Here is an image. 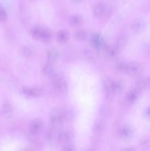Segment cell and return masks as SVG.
<instances>
[{
	"mask_svg": "<svg viewBox=\"0 0 150 151\" xmlns=\"http://www.w3.org/2000/svg\"><path fill=\"white\" fill-rule=\"evenodd\" d=\"M93 43L95 47H99L101 45V39L99 37H94L93 38Z\"/></svg>",
	"mask_w": 150,
	"mask_h": 151,
	"instance_id": "cell-28",
	"label": "cell"
},
{
	"mask_svg": "<svg viewBox=\"0 0 150 151\" xmlns=\"http://www.w3.org/2000/svg\"><path fill=\"white\" fill-rule=\"evenodd\" d=\"M149 86H150V80H149Z\"/></svg>",
	"mask_w": 150,
	"mask_h": 151,
	"instance_id": "cell-30",
	"label": "cell"
},
{
	"mask_svg": "<svg viewBox=\"0 0 150 151\" xmlns=\"http://www.w3.org/2000/svg\"><path fill=\"white\" fill-rule=\"evenodd\" d=\"M7 18V15L5 10H3V9H0V22H5Z\"/></svg>",
	"mask_w": 150,
	"mask_h": 151,
	"instance_id": "cell-25",
	"label": "cell"
},
{
	"mask_svg": "<svg viewBox=\"0 0 150 151\" xmlns=\"http://www.w3.org/2000/svg\"><path fill=\"white\" fill-rule=\"evenodd\" d=\"M53 87L57 92H63L66 88V83L60 77L55 76L53 78Z\"/></svg>",
	"mask_w": 150,
	"mask_h": 151,
	"instance_id": "cell-4",
	"label": "cell"
},
{
	"mask_svg": "<svg viewBox=\"0 0 150 151\" xmlns=\"http://www.w3.org/2000/svg\"><path fill=\"white\" fill-rule=\"evenodd\" d=\"M69 23L73 27H78L82 23V18L79 15H72L69 18Z\"/></svg>",
	"mask_w": 150,
	"mask_h": 151,
	"instance_id": "cell-10",
	"label": "cell"
},
{
	"mask_svg": "<svg viewBox=\"0 0 150 151\" xmlns=\"http://www.w3.org/2000/svg\"><path fill=\"white\" fill-rule=\"evenodd\" d=\"M126 43V38L125 37V35H121V36H119V38H118L116 47H117L118 49H120L121 48V47H124Z\"/></svg>",
	"mask_w": 150,
	"mask_h": 151,
	"instance_id": "cell-20",
	"label": "cell"
},
{
	"mask_svg": "<svg viewBox=\"0 0 150 151\" xmlns=\"http://www.w3.org/2000/svg\"><path fill=\"white\" fill-rule=\"evenodd\" d=\"M111 88L113 93H119L122 89V86L119 81H111Z\"/></svg>",
	"mask_w": 150,
	"mask_h": 151,
	"instance_id": "cell-17",
	"label": "cell"
},
{
	"mask_svg": "<svg viewBox=\"0 0 150 151\" xmlns=\"http://www.w3.org/2000/svg\"><path fill=\"white\" fill-rule=\"evenodd\" d=\"M59 57V52L55 49H51L47 52V58L50 61H54L56 60Z\"/></svg>",
	"mask_w": 150,
	"mask_h": 151,
	"instance_id": "cell-15",
	"label": "cell"
},
{
	"mask_svg": "<svg viewBox=\"0 0 150 151\" xmlns=\"http://www.w3.org/2000/svg\"><path fill=\"white\" fill-rule=\"evenodd\" d=\"M43 127V122L41 119H35L33 122L31 123L29 127V132L32 135H36L41 131V128Z\"/></svg>",
	"mask_w": 150,
	"mask_h": 151,
	"instance_id": "cell-5",
	"label": "cell"
},
{
	"mask_svg": "<svg viewBox=\"0 0 150 151\" xmlns=\"http://www.w3.org/2000/svg\"><path fill=\"white\" fill-rule=\"evenodd\" d=\"M59 136H60V133L57 132L56 130L52 129L46 133V138L49 141H54V140H58Z\"/></svg>",
	"mask_w": 150,
	"mask_h": 151,
	"instance_id": "cell-13",
	"label": "cell"
},
{
	"mask_svg": "<svg viewBox=\"0 0 150 151\" xmlns=\"http://www.w3.org/2000/svg\"><path fill=\"white\" fill-rule=\"evenodd\" d=\"M72 138V134L70 131H64V132L60 133V136H59L58 140L62 143H65L67 144L69 143L70 140Z\"/></svg>",
	"mask_w": 150,
	"mask_h": 151,
	"instance_id": "cell-9",
	"label": "cell"
},
{
	"mask_svg": "<svg viewBox=\"0 0 150 151\" xmlns=\"http://www.w3.org/2000/svg\"><path fill=\"white\" fill-rule=\"evenodd\" d=\"M138 92H137L136 90H132L131 91L129 94L126 96V100L129 103H133L136 100V99L138 98Z\"/></svg>",
	"mask_w": 150,
	"mask_h": 151,
	"instance_id": "cell-18",
	"label": "cell"
},
{
	"mask_svg": "<svg viewBox=\"0 0 150 151\" xmlns=\"http://www.w3.org/2000/svg\"><path fill=\"white\" fill-rule=\"evenodd\" d=\"M141 70V67L139 63L137 62H129V63H126L124 72L129 74V75H136L140 73Z\"/></svg>",
	"mask_w": 150,
	"mask_h": 151,
	"instance_id": "cell-3",
	"label": "cell"
},
{
	"mask_svg": "<svg viewBox=\"0 0 150 151\" xmlns=\"http://www.w3.org/2000/svg\"><path fill=\"white\" fill-rule=\"evenodd\" d=\"M94 13L96 17L106 19L110 16V9L104 3L99 2L94 6Z\"/></svg>",
	"mask_w": 150,
	"mask_h": 151,
	"instance_id": "cell-2",
	"label": "cell"
},
{
	"mask_svg": "<svg viewBox=\"0 0 150 151\" xmlns=\"http://www.w3.org/2000/svg\"><path fill=\"white\" fill-rule=\"evenodd\" d=\"M57 38L60 43H65L69 39V34L66 31L60 30L57 32Z\"/></svg>",
	"mask_w": 150,
	"mask_h": 151,
	"instance_id": "cell-14",
	"label": "cell"
},
{
	"mask_svg": "<svg viewBox=\"0 0 150 151\" xmlns=\"http://www.w3.org/2000/svg\"><path fill=\"white\" fill-rule=\"evenodd\" d=\"M74 37L76 38V40L78 41H84V40L86 39L87 38V32L85 30H78L76 31V33H75Z\"/></svg>",
	"mask_w": 150,
	"mask_h": 151,
	"instance_id": "cell-19",
	"label": "cell"
},
{
	"mask_svg": "<svg viewBox=\"0 0 150 151\" xmlns=\"http://www.w3.org/2000/svg\"><path fill=\"white\" fill-rule=\"evenodd\" d=\"M117 50H118V48L116 47H110V48L107 49V51H106L107 55L110 58L114 57V56L116 55V53H117Z\"/></svg>",
	"mask_w": 150,
	"mask_h": 151,
	"instance_id": "cell-23",
	"label": "cell"
},
{
	"mask_svg": "<svg viewBox=\"0 0 150 151\" xmlns=\"http://www.w3.org/2000/svg\"><path fill=\"white\" fill-rule=\"evenodd\" d=\"M144 24L142 21L141 20H135L132 22V29H133L135 32H139L144 29Z\"/></svg>",
	"mask_w": 150,
	"mask_h": 151,
	"instance_id": "cell-11",
	"label": "cell"
},
{
	"mask_svg": "<svg viewBox=\"0 0 150 151\" xmlns=\"http://www.w3.org/2000/svg\"><path fill=\"white\" fill-rule=\"evenodd\" d=\"M13 113V107L9 103H4L1 108L0 114L4 117H10Z\"/></svg>",
	"mask_w": 150,
	"mask_h": 151,
	"instance_id": "cell-7",
	"label": "cell"
},
{
	"mask_svg": "<svg viewBox=\"0 0 150 151\" xmlns=\"http://www.w3.org/2000/svg\"><path fill=\"white\" fill-rule=\"evenodd\" d=\"M104 131V125L101 122H96L94 126V132L96 135H101Z\"/></svg>",
	"mask_w": 150,
	"mask_h": 151,
	"instance_id": "cell-12",
	"label": "cell"
},
{
	"mask_svg": "<svg viewBox=\"0 0 150 151\" xmlns=\"http://www.w3.org/2000/svg\"><path fill=\"white\" fill-rule=\"evenodd\" d=\"M21 55L22 56H24V58H29L32 55V50L27 47H24L23 48L21 49Z\"/></svg>",
	"mask_w": 150,
	"mask_h": 151,
	"instance_id": "cell-22",
	"label": "cell"
},
{
	"mask_svg": "<svg viewBox=\"0 0 150 151\" xmlns=\"http://www.w3.org/2000/svg\"><path fill=\"white\" fill-rule=\"evenodd\" d=\"M50 38H51V34H50V32L48 30H46V29H41L40 39L46 41H49L50 39Z\"/></svg>",
	"mask_w": 150,
	"mask_h": 151,
	"instance_id": "cell-21",
	"label": "cell"
},
{
	"mask_svg": "<svg viewBox=\"0 0 150 151\" xmlns=\"http://www.w3.org/2000/svg\"><path fill=\"white\" fill-rule=\"evenodd\" d=\"M23 93L29 97H38L41 94V91L38 88H24Z\"/></svg>",
	"mask_w": 150,
	"mask_h": 151,
	"instance_id": "cell-8",
	"label": "cell"
},
{
	"mask_svg": "<svg viewBox=\"0 0 150 151\" xmlns=\"http://www.w3.org/2000/svg\"><path fill=\"white\" fill-rule=\"evenodd\" d=\"M84 56L86 58V60H89V61L94 59V55H93V53L90 50H85V53H84Z\"/></svg>",
	"mask_w": 150,
	"mask_h": 151,
	"instance_id": "cell-26",
	"label": "cell"
},
{
	"mask_svg": "<svg viewBox=\"0 0 150 151\" xmlns=\"http://www.w3.org/2000/svg\"><path fill=\"white\" fill-rule=\"evenodd\" d=\"M82 1V0H71L72 2H74V3H79V2H81Z\"/></svg>",
	"mask_w": 150,
	"mask_h": 151,
	"instance_id": "cell-29",
	"label": "cell"
},
{
	"mask_svg": "<svg viewBox=\"0 0 150 151\" xmlns=\"http://www.w3.org/2000/svg\"><path fill=\"white\" fill-rule=\"evenodd\" d=\"M41 28H35L32 29V35L36 39H40V36H41Z\"/></svg>",
	"mask_w": 150,
	"mask_h": 151,
	"instance_id": "cell-24",
	"label": "cell"
},
{
	"mask_svg": "<svg viewBox=\"0 0 150 151\" xmlns=\"http://www.w3.org/2000/svg\"><path fill=\"white\" fill-rule=\"evenodd\" d=\"M54 72V67L51 63H48L44 65L43 68V72L45 75H51Z\"/></svg>",
	"mask_w": 150,
	"mask_h": 151,
	"instance_id": "cell-16",
	"label": "cell"
},
{
	"mask_svg": "<svg viewBox=\"0 0 150 151\" xmlns=\"http://www.w3.org/2000/svg\"><path fill=\"white\" fill-rule=\"evenodd\" d=\"M65 116L66 115L63 111H60V109H54L51 113L50 124L54 128H59L63 124Z\"/></svg>",
	"mask_w": 150,
	"mask_h": 151,
	"instance_id": "cell-1",
	"label": "cell"
},
{
	"mask_svg": "<svg viewBox=\"0 0 150 151\" xmlns=\"http://www.w3.org/2000/svg\"><path fill=\"white\" fill-rule=\"evenodd\" d=\"M132 131L130 127L128 125H124L119 129V135L121 138L127 139L132 136Z\"/></svg>",
	"mask_w": 150,
	"mask_h": 151,
	"instance_id": "cell-6",
	"label": "cell"
},
{
	"mask_svg": "<svg viewBox=\"0 0 150 151\" xmlns=\"http://www.w3.org/2000/svg\"><path fill=\"white\" fill-rule=\"evenodd\" d=\"M63 150H66V151H74V150H75V147L73 145L67 143V144H66V145L63 147Z\"/></svg>",
	"mask_w": 150,
	"mask_h": 151,
	"instance_id": "cell-27",
	"label": "cell"
}]
</instances>
